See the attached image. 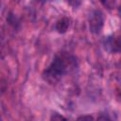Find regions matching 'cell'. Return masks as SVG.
I'll list each match as a JSON object with an SVG mask.
<instances>
[{"instance_id":"cell-4","label":"cell","mask_w":121,"mask_h":121,"mask_svg":"<svg viewBox=\"0 0 121 121\" xmlns=\"http://www.w3.org/2000/svg\"><path fill=\"white\" fill-rule=\"evenodd\" d=\"M69 26H70V19L68 17H62L57 21L55 28L60 34H63L68 30Z\"/></svg>"},{"instance_id":"cell-5","label":"cell","mask_w":121,"mask_h":121,"mask_svg":"<svg viewBox=\"0 0 121 121\" xmlns=\"http://www.w3.org/2000/svg\"><path fill=\"white\" fill-rule=\"evenodd\" d=\"M7 22H8L13 28H17V26H19V21H18V19H17L16 16H15L13 13H11V12L9 13V15H8V17H7Z\"/></svg>"},{"instance_id":"cell-9","label":"cell","mask_w":121,"mask_h":121,"mask_svg":"<svg viewBox=\"0 0 121 121\" xmlns=\"http://www.w3.org/2000/svg\"><path fill=\"white\" fill-rule=\"evenodd\" d=\"M95 118L92 115H80L78 117V120H94Z\"/></svg>"},{"instance_id":"cell-3","label":"cell","mask_w":121,"mask_h":121,"mask_svg":"<svg viewBox=\"0 0 121 121\" xmlns=\"http://www.w3.org/2000/svg\"><path fill=\"white\" fill-rule=\"evenodd\" d=\"M106 48L112 52L121 53V35L117 36H110L105 40Z\"/></svg>"},{"instance_id":"cell-10","label":"cell","mask_w":121,"mask_h":121,"mask_svg":"<svg viewBox=\"0 0 121 121\" xmlns=\"http://www.w3.org/2000/svg\"><path fill=\"white\" fill-rule=\"evenodd\" d=\"M97 119H99V120H100V119H103V120H110L111 117L106 114V115H99V116L97 117Z\"/></svg>"},{"instance_id":"cell-8","label":"cell","mask_w":121,"mask_h":121,"mask_svg":"<svg viewBox=\"0 0 121 121\" xmlns=\"http://www.w3.org/2000/svg\"><path fill=\"white\" fill-rule=\"evenodd\" d=\"M60 119H62V120H66L67 118H66L65 116L60 114V113H57V112L53 113V114L51 115V117H50V120H60Z\"/></svg>"},{"instance_id":"cell-12","label":"cell","mask_w":121,"mask_h":121,"mask_svg":"<svg viewBox=\"0 0 121 121\" xmlns=\"http://www.w3.org/2000/svg\"><path fill=\"white\" fill-rule=\"evenodd\" d=\"M118 95H119V97L121 98V87H120V90L118 91Z\"/></svg>"},{"instance_id":"cell-6","label":"cell","mask_w":121,"mask_h":121,"mask_svg":"<svg viewBox=\"0 0 121 121\" xmlns=\"http://www.w3.org/2000/svg\"><path fill=\"white\" fill-rule=\"evenodd\" d=\"M99 1H100L101 5L104 8H106L108 9H112L115 6V1L116 0H99Z\"/></svg>"},{"instance_id":"cell-13","label":"cell","mask_w":121,"mask_h":121,"mask_svg":"<svg viewBox=\"0 0 121 121\" xmlns=\"http://www.w3.org/2000/svg\"><path fill=\"white\" fill-rule=\"evenodd\" d=\"M39 1H42V2H44V1H47V0H39Z\"/></svg>"},{"instance_id":"cell-7","label":"cell","mask_w":121,"mask_h":121,"mask_svg":"<svg viewBox=\"0 0 121 121\" xmlns=\"http://www.w3.org/2000/svg\"><path fill=\"white\" fill-rule=\"evenodd\" d=\"M65 2L73 8H78L81 4V0H65Z\"/></svg>"},{"instance_id":"cell-2","label":"cell","mask_w":121,"mask_h":121,"mask_svg":"<svg viewBox=\"0 0 121 121\" xmlns=\"http://www.w3.org/2000/svg\"><path fill=\"white\" fill-rule=\"evenodd\" d=\"M88 25H89V30L91 33L95 35L99 34L104 26V17H103L102 11L99 9L93 10L89 15Z\"/></svg>"},{"instance_id":"cell-11","label":"cell","mask_w":121,"mask_h":121,"mask_svg":"<svg viewBox=\"0 0 121 121\" xmlns=\"http://www.w3.org/2000/svg\"><path fill=\"white\" fill-rule=\"evenodd\" d=\"M118 14H119V17H120V19H121V5H120L119 8H118Z\"/></svg>"},{"instance_id":"cell-1","label":"cell","mask_w":121,"mask_h":121,"mask_svg":"<svg viewBox=\"0 0 121 121\" xmlns=\"http://www.w3.org/2000/svg\"><path fill=\"white\" fill-rule=\"evenodd\" d=\"M78 66L77 58L66 51L57 53L51 63L43 71L42 78L49 84L58 83L63 76L74 71Z\"/></svg>"}]
</instances>
